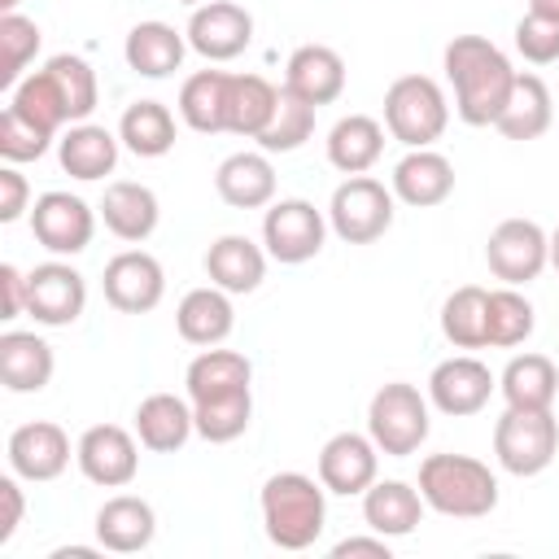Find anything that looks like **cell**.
Segmentation results:
<instances>
[{
    "mask_svg": "<svg viewBox=\"0 0 559 559\" xmlns=\"http://www.w3.org/2000/svg\"><path fill=\"white\" fill-rule=\"evenodd\" d=\"M441 70L454 87V114L467 127H493L515 83L507 52L485 35H454L441 52Z\"/></svg>",
    "mask_w": 559,
    "mask_h": 559,
    "instance_id": "cell-1",
    "label": "cell"
},
{
    "mask_svg": "<svg viewBox=\"0 0 559 559\" xmlns=\"http://www.w3.org/2000/svg\"><path fill=\"white\" fill-rule=\"evenodd\" d=\"M262 528L280 550H310L328 524V489L306 472H275L258 493Z\"/></svg>",
    "mask_w": 559,
    "mask_h": 559,
    "instance_id": "cell-2",
    "label": "cell"
},
{
    "mask_svg": "<svg viewBox=\"0 0 559 559\" xmlns=\"http://www.w3.org/2000/svg\"><path fill=\"white\" fill-rule=\"evenodd\" d=\"M419 493L437 515L480 520L498 507V476L472 454H428L419 463Z\"/></svg>",
    "mask_w": 559,
    "mask_h": 559,
    "instance_id": "cell-3",
    "label": "cell"
},
{
    "mask_svg": "<svg viewBox=\"0 0 559 559\" xmlns=\"http://www.w3.org/2000/svg\"><path fill=\"white\" fill-rule=\"evenodd\" d=\"M450 127V100L437 79L402 74L384 92V131L406 148H432Z\"/></svg>",
    "mask_w": 559,
    "mask_h": 559,
    "instance_id": "cell-4",
    "label": "cell"
},
{
    "mask_svg": "<svg viewBox=\"0 0 559 559\" xmlns=\"http://www.w3.org/2000/svg\"><path fill=\"white\" fill-rule=\"evenodd\" d=\"M367 432H371V441L380 445L384 459H411L432 432L428 397L406 380L380 384L367 402Z\"/></svg>",
    "mask_w": 559,
    "mask_h": 559,
    "instance_id": "cell-5",
    "label": "cell"
},
{
    "mask_svg": "<svg viewBox=\"0 0 559 559\" xmlns=\"http://www.w3.org/2000/svg\"><path fill=\"white\" fill-rule=\"evenodd\" d=\"M559 454V419L555 411H515L507 406L493 424V459L511 476H537Z\"/></svg>",
    "mask_w": 559,
    "mask_h": 559,
    "instance_id": "cell-6",
    "label": "cell"
},
{
    "mask_svg": "<svg viewBox=\"0 0 559 559\" xmlns=\"http://www.w3.org/2000/svg\"><path fill=\"white\" fill-rule=\"evenodd\" d=\"M393 205H397V197L380 179L345 175V183H336V192L328 201V227L345 245H371L393 227V214H397Z\"/></svg>",
    "mask_w": 559,
    "mask_h": 559,
    "instance_id": "cell-7",
    "label": "cell"
},
{
    "mask_svg": "<svg viewBox=\"0 0 559 559\" xmlns=\"http://www.w3.org/2000/svg\"><path fill=\"white\" fill-rule=\"evenodd\" d=\"M328 240V214L314 210V201L306 197H284L271 201L262 214V249L284 262V266H301L310 258H319Z\"/></svg>",
    "mask_w": 559,
    "mask_h": 559,
    "instance_id": "cell-8",
    "label": "cell"
},
{
    "mask_svg": "<svg viewBox=\"0 0 559 559\" xmlns=\"http://www.w3.org/2000/svg\"><path fill=\"white\" fill-rule=\"evenodd\" d=\"M485 262L511 288L533 284L550 266V231L533 218H502L485 240Z\"/></svg>",
    "mask_w": 559,
    "mask_h": 559,
    "instance_id": "cell-9",
    "label": "cell"
},
{
    "mask_svg": "<svg viewBox=\"0 0 559 559\" xmlns=\"http://www.w3.org/2000/svg\"><path fill=\"white\" fill-rule=\"evenodd\" d=\"M31 231H35V240H39L48 253L74 258V253H83V249L92 245V236H96V210H92L83 197L52 188V192H39V197H35V205H31Z\"/></svg>",
    "mask_w": 559,
    "mask_h": 559,
    "instance_id": "cell-10",
    "label": "cell"
},
{
    "mask_svg": "<svg viewBox=\"0 0 559 559\" xmlns=\"http://www.w3.org/2000/svg\"><path fill=\"white\" fill-rule=\"evenodd\" d=\"M140 437H131L122 424H92L74 441V463L79 472L100 485V489H122L140 472Z\"/></svg>",
    "mask_w": 559,
    "mask_h": 559,
    "instance_id": "cell-11",
    "label": "cell"
},
{
    "mask_svg": "<svg viewBox=\"0 0 559 559\" xmlns=\"http://www.w3.org/2000/svg\"><path fill=\"white\" fill-rule=\"evenodd\" d=\"M87 306V280L52 258V262H39L35 271H26V314L39 323V328H70Z\"/></svg>",
    "mask_w": 559,
    "mask_h": 559,
    "instance_id": "cell-12",
    "label": "cell"
},
{
    "mask_svg": "<svg viewBox=\"0 0 559 559\" xmlns=\"http://www.w3.org/2000/svg\"><path fill=\"white\" fill-rule=\"evenodd\" d=\"M100 288H105V301L122 314H148L162 306L166 297V271L153 253L144 249H122L105 262V275H100Z\"/></svg>",
    "mask_w": 559,
    "mask_h": 559,
    "instance_id": "cell-13",
    "label": "cell"
},
{
    "mask_svg": "<svg viewBox=\"0 0 559 559\" xmlns=\"http://www.w3.org/2000/svg\"><path fill=\"white\" fill-rule=\"evenodd\" d=\"M493 389H498V376L472 354H454V358L437 362L428 376V402L450 419L480 415L489 406Z\"/></svg>",
    "mask_w": 559,
    "mask_h": 559,
    "instance_id": "cell-14",
    "label": "cell"
},
{
    "mask_svg": "<svg viewBox=\"0 0 559 559\" xmlns=\"http://www.w3.org/2000/svg\"><path fill=\"white\" fill-rule=\"evenodd\" d=\"M183 35L188 48L201 52L205 61H236L253 44V13L231 0H205L192 9Z\"/></svg>",
    "mask_w": 559,
    "mask_h": 559,
    "instance_id": "cell-15",
    "label": "cell"
},
{
    "mask_svg": "<svg viewBox=\"0 0 559 559\" xmlns=\"http://www.w3.org/2000/svg\"><path fill=\"white\" fill-rule=\"evenodd\" d=\"M4 454H9V472H17L31 485H48V480H57L70 467V454L74 450H70V437H66L61 424L31 419V424H17L9 432Z\"/></svg>",
    "mask_w": 559,
    "mask_h": 559,
    "instance_id": "cell-16",
    "label": "cell"
},
{
    "mask_svg": "<svg viewBox=\"0 0 559 559\" xmlns=\"http://www.w3.org/2000/svg\"><path fill=\"white\" fill-rule=\"evenodd\" d=\"M380 472V445L371 441V432H332L319 450V480L328 493L354 498L367 493L376 485Z\"/></svg>",
    "mask_w": 559,
    "mask_h": 559,
    "instance_id": "cell-17",
    "label": "cell"
},
{
    "mask_svg": "<svg viewBox=\"0 0 559 559\" xmlns=\"http://www.w3.org/2000/svg\"><path fill=\"white\" fill-rule=\"evenodd\" d=\"M393 197L411 210H432L441 201H450L454 192V162L437 148H411L397 166H393Z\"/></svg>",
    "mask_w": 559,
    "mask_h": 559,
    "instance_id": "cell-18",
    "label": "cell"
},
{
    "mask_svg": "<svg viewBox=\"0 0 559 559\" xmlns=\"http://www.w3.org/2000/svg\"><path fill=\"white\" fill-rule=\"evenodd\" d=\"M284 87L314 109L332 105L345 92V57L328 44H301L284 66Z\"/></svg>",
    "mask_w": 559,
    "mask_h": 559,
    "instance_id": "cell-19",
    "label": "cell"
},
{
    "mask_svg": "<svg viewBox=\"0 0 559 559\" xmlns=\"http://www.w3.org/2000/svg\"><path fill=\"white\" fill-rule=\"evenodd\" d=\"M157 537V511L153 502L135 498V493H114L100 502L96 511V542L114 555H135L148 550Z\"/></svg>",
    "mask_w": 559,
    "mask_h": 559,
    "instance_id": "cell-20",
    "label": "cell"
},
{
    "mask_svg": "<svg viewBox=\"0 0 559 559\" xmlns=\"http://www.w3.org/2000/svg\"><path fill=\"white\" fill-rule=\"evenodd\" d=\"M118 148L122 140L100 127V122H74L57 135V162L70 179H83V183H96L105 175H114L118 166Z\"/></svg>",
    "mask_w": 559,
    "mask_h": 559,
    "instance_id": "cell-21",
    "label": "cell"
},
{
    "mask_svg": "<svg viewBox=\"0 0 559 559\" xmlns=\"http://www.w3.org/2000/svg\"><path fill=\"white\" fill-rule=\"evenodd\" d=\"M214 192L223 197V205L231 210H266L275 201V166L271 153H231L218 162L214 170Z\"/></svg>",
    "mask_w": 559,
    "mask_h": 559,
    "instance_id": "cell-22",
    "label": "cell"
},
{
    "mask_svg": "<svg viewBox=\"0 0 559 559\" xmlns=\"http://www.w3.org/2000/svg\"><path fill=\"white\" fill-rule=\"evenodd\" d=\"M555 122V100H550V87L542 74H528V70H515V83H511V96L498 114V135L502 140H542Z\"/></svg>",
    "mask_w": 559,
    "mask_h": 559,
    "instance_id": "cell-23",
    "label": "cell"
},
{
    "mask_svg": "<svg viewBox=\"0 0 559 559\" xmlns=\"http://www.w3.org/2000/svg\"><path fill=\"white\" fill-rule=\"evenodd\" d=\"M157 218H162V205H157V192L148 183H135V179H114L100 197V223L127 240V245H140L157 231Z\"/></svg>",
    "mask_w": 559,
    "mask_h": 559,
    "instance_id": "cell-24",
    "label": "cell"
},
{
    "mask_svg": "<svg viewBox=\"0 0 559 559\" xmlns=\"http://www.w3.org/2000/svg\"><path fill=\"white\" fill-rule=\"evenodd\" d=\"M183 52H188V35L157 17L135 22L122 39V57L140 79H170L183 66Z\"/></svg>",
    "mask_w": 559,
    "mask_h": 559,
    "instance_id": "cell-25",
    "label": "cell"
},
{
    "mask_svg": "<svg viewBox=\"0 0 559 559\" xmlns=\"http://www.w3.org/2000/svg\"><path fill=\"white\" fill-rule=\"evenodd\" d=\"M192 432H197V419H192V402H188V397L148 393V397L135 406V437H140V445L153 450V454H175V450H183Z\"/></svg>",
    "mask_w": 559,
    "mask_h": 559,
    "instance_id": "cell-26",
    "label": "cell"
},
{
    "mask_svg": "<svg viewBox=\"0 0 559 559\" xmlns=\"http://www.w3.org/2000/svg\"><path fill=\"white\" fill-rule=\"evenodd\" d=\"M266 249L253 245L249 236H218L210 249H205V275L210 284H218L223 293L240 297V293H253L262 280H266Z\"/></svg>",
    "mask_w": 559,
    "mask_h": 559,
    "instance_id": "cell-27",
    "label": "cell"
},
{
    "mask_svg": "<svg viewBox=\"0 0 559 559\" xmlns=\"http://www.w3.org/2000/svg\"><path fill=\"white\" fill-rule=\"evenodd\" d=\"M175 328L188 345H223L236 328V310H231V293H223L218 284H205V288H192L183 293V301L175 306Z\"/></svg>",
    "mask_w": 559,
    "mask_h": 559,
    "instance_id": "cell-28",
    "label": "cell"
},
{
    "mask_svg": "<svg viewBox=\"0 0 559 559\" xmlns=\"http://www.w3.org/2000/svg\"><path fill=\"white\" fill-rule=\"evenodd\" d=\"M253 380V362L240 354V349H201L188 371H183V389H188V402H214V397H231V393H245Z\"/></svg>",
    "mask_w": 559,
    "mask_h": 559,
    "instance_id": "cell-29",
    "label": "cell"
},
{
    "mask_svg": "<svg viewBox=\"0 0 559 559\" xmlns=\"http://www.w3.org/2000/svg\"><path fill=\"white\" fill-rule=\"evenodd\" d=\"M428 502L419 493V485H406V480H376L367 493H362V520L371 533L380 537H406L419 528Z\"/></svg>",
    "mask_w": 559,
    "mask_h": 559,
    "instance_id": "cell-30",
    "label": "cell"
},
{
    "mask_svg": "<svg viewBox=\"0 0 559 559\" xmlns=\"http://www.w3.org/2000/svg\"><path fill=\"white\" fill-rule=\"evenodd\" d=\"M52 345L35 332H4L0 336V380L9 393H39L52 380Z\"/></svg>",
    "mask_w": 559,
    "mask_h": 559,
    "instance_id": "cell-31",
    "label": "cell"
},
{
    "mask_svg": "<svg viewBox=\"0 0 559 559\" xmlns=\"http://www.w3.org/2000/svg\"><path fill=\"white\" fill-rule=\"evenodd\" d=\"M498 393L515 411H550L559 397V371L546 354H515L498 376Z\"/></svg>",
    "mask_w": 559,
    "mask_h": 559,
    "instance_id": "cell-32",
    "label": "cell"
},
{
    "mask_svg": "<svg viewBox=\"0 0 559 559\" xmlns=\"http://www.w3.org/2000/svg\"><path fill=\"white\" fill-rule=\"evenodd\" d=\"M384 153V127L371 114H345L328 131V162L341 175H367Z\"/></svg>",
    "mask_w": 559,
    "mask_h": 559,
    "instance_id": "cell-33",
    "label": "cell"
},
{
    "mask_svg": "<svg viewBox=\"0 0 559 559\" xmlns=\"http://www.w3.org/2000/svg\"><path fill=\"white\" fill-rule=\"evenodd\" d=\"M227 70H197L183 79L179 87V118L183 127L201 131V135H218L227 131Z\"/></svg>",
    "mask_w": 559,
    "mask_h": 559,
    "instance_id": "cell-34",
    "label": "cell"
},
{
    "mask_svg": "<svg viewBox=\"0 0 559 559\" xmlns=\"http://www.w3.org/2000/svg\"><path fill=\"white\" fill-rule=\"evenodd\" d=\"M441 336L454 349H489V288L463 284L441 301Z\"/></svg>",
    "mask_w": 559,
    "mask_h": 559,
    "instance_id": "cell-35",
    "label": "cell"
},
{
    "mask_svg": "<svg viewBox=\"0 0 559 559\" xmlns=\"http://www.w3.org/2000/svg\"><path fill=\"white\" fill-rule=\"evenodd\" d=\"M175 114L162 100H131L118 118V140L135 153V157H166L175 148Z\"/></svg>",
    "mask_w": 559,
    "mask_h": 559,
    "instance_id": "cell-36",
    "label": "cell"
},
{
    "mask_svg": "<svg viewBox=\"0 0 559 559\" xmlns=\"http://www.w3.org/2000/svg\"><path fill=\"white\" fill-rule=\"evenodd\" d=\"M275 100H280V87L262 74H231L227 83V131L231 135H245V140H258L275 114Z\"/></svg>",
    "mask_w": 559,
    "mask_h": 559,
    "instance_id": "cell-37",
    "label": "cell"
},
{
    "mask_svg": "<svg viewBox=\"0 0 559 559\" xmlns=\"http://www.w3.org/2000/svg\"><path fill=\"white\" fill-rule=\"evenodd\" d=\"M44 44V31L26 13H0V87L13 92L26 79V66L35 61Z\"/></svg>",
    "mask_w": 559,
    "mask_h": 559,
    "instance_id": "cell-38",
    "label": "cell"
},
{
    "mask_svg": "<svg viewBox=\"0 0 559 559\" xmlns=\"http://www.w3.org/2000/svg\"><path fill=\"white\" fill-rule=\"evenodd\" d=\"M44 70H48V79L57 83V92H61V100H66L70 127H74V122H87L92 109H96V100H100L96 70H92L83 57H74V52H57V57H48Z\"/></svg>",
    "mask_w": 559,
    "mask_h": 559,
    "instance_id": "cell-39",
    "label": "cell"
},
{
    "mask_svg": "<svg viewBox=\"0 0 559 559\" xmlns=\"http://www.w3.org/2000/svg\"><path fill=\"white\" fill-rule=\"evenodd\" d=\"M9 105H13L22 118H31L35 127H44L48 135H61V131L70 127L66 100H61V92H57V83L48 79V70H44V66H39V70H31V74L9 92Z\"/></svg>",
    "mask_w": 559,
    "mask_h": 559,
    "instance_id": "cell-40",
    "label": "cell"
},
{
    "mask_svg": "<svg viewBox=\"0 0 559 559\" xmlns=\"http://www.w3.org/2000/svg\"><path fill=\"white\" fill-rule=\"evenodd\" d=\"M192 419H197L201 441L227 445V441L245 437L253 424V389L231 393V397H214V402H192Z\"/></svg>",
    "mask_w": 559,
    "mask_h": 559,
    "instance_id": "cell-41",
    "label": "cell"
},
{
    "mask_svg": "<svg viewBox=\"0 0 559 559\" xmlns=\"http://www.w3.org/2000/svg\"><path fill=\"white\" fill-rule=\"evenodd\" d=\"M310 135H314V105H306L301 96H293L288 87H280L275 114H271L266 131L258 135V148L262 153H297Z\"/></svg>",
    "mask_w": 559,
    "mask_h": 559,
    "instance_id": "cell-42",
    "label": "cell"
},
{
    "mask_svg": "<svg viewBox=\"0 0 559 559\" xmlns=\"http://www.w3.org/2000/svg\"><path fill=\"white\" fill-rule=\"evenodd\" d=\"M533 328H537V314H533V301L520 288L502 284V288L489 293V345L493 349L524 345L533 336Z\"/></svg>",
    "mask_w": 559,
    "mask_h": 559,
    "instance_id": "cell-43",
    "label": "cell"
},
{
    "mask_svg": "<svg viewBox=\"0 0 559 559\" xmlns=\"http://www.w3.org/2000/svg\"><path fill=\"white\" fill-rule=\"evenodd\" d=\"M52 140H57V135H48V131L35 127L31 118H22L13 105H4V114H0V157H4V162H13V166L39 162Z\"/></svg>",
    "mask_w": 559,
    "mask_h": 559,
    "instance_id": "cell-44",
    "label": "cell"
},
{
    "mask_svg": "<svg viewBox=\"0 0 559 559\" xmlns=\"http://www.w3.org/2000/svg\"><path fill=\"white\" fill-rule=\"evenodd\" d=\"M515 52L528 61V66H550L559 61V17H546V13H524L515 22Z\"/></svg>",
    "mask_w": 559,
    "mask_h": 559,
    "instance_id": "cell-45",
    "label": "cell"
},
{
    "mask_svg": "<svg viewBox=\"0 0 559 559\" xmlns=\"http://www.w3.org/2000/svg\"><path fill=\"white\" fill-rule=\"evenodd\" d=\"M26 210H31V183L13 162H4L0 166V223H17Z\"/></svg>",
    "mask_w": 559,
    "mask_h": 559,
    "instance_id": "cell-46",
    "label": "cell"
},
{
    "mask_svg": "<svg viewBox=\"0 0 559 559\" xmlns=\"http://www.w3.org/2000/svg\"><path fill=\"white\" fill-rule=\"evenodd\" d=\"M17 480H22L17 472L0 476V507H4V515H0V546L13 542V533L22 528V515H26V498H22V485Z\"/></svg>",
    "mask_w": 559,
    "mask_h": 559,
    "instance_id": "cell-47",
    "label": "cell"
},
{
    "mask_svg": "<svg viewBox=\"0 0 559 559\" xmlns=\"http://www.w3.org/2000/svg\"><path fill=\"white\" fill-rule=\"evenodd\" d=\"M0 319H17L26 314V271H17L13 262L0 266Z\"/></svg>",
    "mask_w": 559,
    "mask_h": 559,
    "instance_id": "cell-48",
    "label": "cell"
},
{
    "mask_svg": "<svg viewBox=\"0 0 559 559\" xmlns=\"http://www.w3.org/2000/svg\"><path fill=\"white\" fill-rule=\"evenodd\" d=\"M349 555H371V559H389V537L371 533V537H341L332 546V559H349Z\"/></svg>",
    "mask_w": 559,
    "mask_h": 559,
    "instance_id": "cell-49",
    "label": "cell"
},
{
    "mask_svg": "<svg viewBox=\"0 0 559 559\" xmlns=\"http://www.w3.org/2000/svg\"><path fill=\"white\" fill-rule=\"evenodd\" d=\"M105 546L96 542V546H57L52 550V559H92V555H100Z\"/></svg>",
    "mask_w": 559,
    "mask_h": 559,
    "instance_id": "cell-50",
    "label": "cell"
},
{
    "mask_svg": "<svg viewBox=\"0 0 559 559\" xmlns=\"http://www.w3.org/2000/svg\"><path fill=\"white\" fill-rule=\"evenodd\" d=\"M533 13H546V17H559V0H528Z\"/></svg>",
    "mask_w": 559,
    "mask_h": 559,
    "instance_id": "cell-51",
    "label": "cell"
},
{
    "mask_svg": "<svg viewBox=\"0 0 559 559\" xmlns=\"http://www.w3.org/2000/svg\"><path fill=\"white\" fill-rule=\"evenodd\" d=\"M550 266H555V271H559V227H555V231H550Z\"/></svg>",
    "mask_w": 559,
    "mask_h": 559,
    "instance_id": "cell-52",
    "label": "cell"
},
{
    "mask_svg": "<svg viewBox=\"0 0 559 559\" xmlns=\"http://www.w3.org/2000/svg\"><path fill=\"white\" fill-rule=\"evenodd\" d=\"M17 4L22 0H0V13H17Z\"/></svg>",
    "mask_w": 559,
    "mask_h": 559,
    "instance_id": "cell-53",
    "label": "cell"
},
{
    "mask_svg": "<svg viewBox=\"0 0 559 559\" xmlns=\"http://www.w3.org/2000/svg\"><path fill=\"white\" fill-rule=\"evenodd\" d=\"M179 4H188V9H197V4H205V0H179Z\"/></svg>",
    "mask_w": 559,
    "mask_h": 559,
    "instance_id": "cell-54",
    "label": "cell"
}]
</instances>
